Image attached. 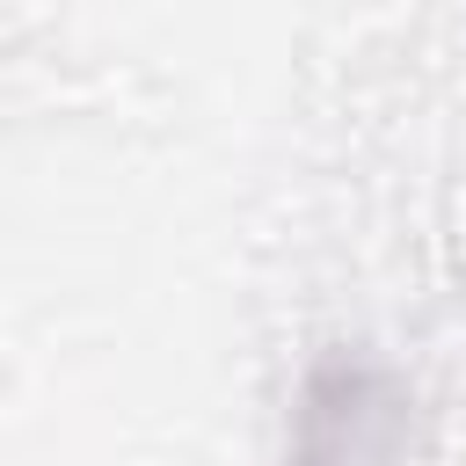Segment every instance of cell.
Masks as SVG:
<instances>
[{
	"instance_id": "obj_1",
	"label": "cell",
	"mask_w": 466,
	"mask_h": 466,
	"mask_svg": "<svg viewBox=\"0 0 466 466\" xmlns=\"http://www.w3.org/2000/svg\"><path fill=\"white\" fill-rule=\"evenodd\" d=\"M415 400L393 364L364 350H320L291 393V430L277 466H400Z\"/></svg>"
}]
</instances>
